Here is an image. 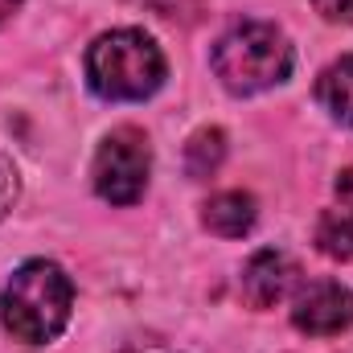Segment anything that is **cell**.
Instances as JSON below:
<instances>
[{"label":"cell","mask_w":353,"mask_h":353,"mask_svg":"<svg viewBox=\"0 0 353 353\" xmlns=\"http://www.w3.org/2000/svg\"><path fill=\"white\" fill-rule=\"evenodd\" d=\"M222 157H226V136H222V128H201V132H193L189 144H185V169H189V176H210L222 165Z\"/></svg>","instance_id":"10"},{"label":"cell","mask_w":353,"mask_h":353,"mask_svg":"<svg viewBox=\"0 0 353 353\" xmlns=\"http://www.w3.org/2000/svg\"><path fill=\"white\" fill-rule=\"evenodd\" d=\"M74 308V283L70 275L50 259H29L12 271L4 300H0V316L4 329L25 341V345H46L54 341Z\"/></svg>","instance_id":"1"},{"label":"cell","mask_w":353,"mask_h":353,"mask_svg":"<svg viewBox=\"0 0 353 353\" xmlns=\"http://www.w3.org/2000/svg\"><path fill=\"white\" fill-rule=\"evenodd\" d=\"M152 148L140 128H115L94 157V193L111 205H132L148 189Z\"/></svg>","instance_id":"4"},{"label":"cell","mask_w":353,"mask_h":353,"mask_svg":"<svg viewBox=\"0 0 353 353\" xmlns=\"http://www.w3.org/2000/svg\"><path fill=\"white\" fill-rule=\"evenodd\" d=\"M316 247L329 255V259H353V205H337V210H325L321 222H316Z\"/></svg>","instance_id":"9"},{"label":"cell","mask_w":353,"mask_h":353,"mask_svg":"<svg viewBox=\"0 0 353 353\" xmlns=\"http://www.w3.org/2000/svg\"><path fill=\"white\" fill-rule=\"evenodd\" d=\"M312 4H316V12L325 21H345V25H353V0H312Z\"/></svg>","instance_id":"12"},{"label":"cell","mask_w":353,"mask_h":353,"mask_svg":"<svg viewBox=\"0 0 353 353\" xmlns=\"http://www.w3.org/2000/svg\"><path fill=\"white\" fill-rule=\"evenodd\" d=\"M292 325L308 337H333L353 329V292L341 283H312L308 292L296 296L292 308Z\"/></svg>","instance_id":"5"},{"label":"cell","mask_w":353,"mask_h":353,"mask_svg":"<svg viewBox=\"0 0 353 353\" xmlns=\"http://www.w3.org/2000/svg\"><path fill=\"white\" fill-rule=\"evenodd\" d=\"M255 218H259V205H255V197L243 193V189L218 193V197H210L205 210H201L205 230L218 234V239H243V234H251Z\"/></svg>","instance_id":"7"},{"label":"cell","mask_w":353,"mask_h":353,"mask_svg":"<svg viewBox=\"0 0 353 353\" xmlns=\"http://www.w3.org/2000/svg\"><path fill=\"white\" fill-rule=\"evenodd\" d=\"M12 201H17V169H12V161L0 157V218L12 210Z\"/></svg>","instance_id":"11"},{"label":"cell","mask_w":353,"mask_h":353,"mask_svg":"<svg viewBox=\"0 0 353 353\" xmlns=\"http://www.w3.org/2000/svg\"><path fill=\"white\" fill-rule=\"evenodd\" d=\"M296 279H300V267L283 251H259L243 267V300L251 308H271L296 288Z\"/></svg>","instance_id":"6"},{"label":"cell","mask_w":353,"mask_h":353,"mask_svg":"<svg viewBox=\"0 0 353 353\" xmlns=\"http://www.w3.org/2000/svg\"><path fill=\"white\" fill-rule=\"evenodd\" d=\"M87 83L99 99L140 103L165 83V54L140 29H111L87 50Z\"/></svg>","instance_id":"2"},{"label":"cell","mask_w":353,"mask_h":353,"mask_svg":"<svg viewBox=\"0 0 353 353\" xmlns=\"http://www.w3.org/2000/svg\"><path fill=\"white\" fill-rule=\"evenodd\" d=\"M292 46L283 29L267 21H243L214 46V74L234 94H259L292 74Z\"/></svg>","instance_id":"3"},{"label":"cell","mask_w":353,"mask_h":353,"mask_svg":"<svg viewBox=\"0 0 353 353\" xmlns=\"http://www.w3.org/2000/svg\"><path fill=\"white\" fill-rule=\"evenodd\" d=\"M316 103L337 123L353 128V54L350 58H337L333 66L321 70V79H316Z\"/></svg>","instance_id":"8"},{"label":"cell","mask_w":353,"mask_h":353,"mask_svg":"<svg viewBox=\"0 0 353 353\" xmlns=\"http://www.w3.org/2000/svg\"><path fill=\"white\" fill-rule=\"evenodd\" d=\"M337 197H341V205H353V169L337 176Z\"/></svg>","instance_id":"13"},{"label":"cell","mask_w":353,"mask_h":353,"mask_svg":"<svg viewBox=\"0 0 353 353\" xmlns=\"http://www.w3.org/2000/svg\"><path fill=\"white\" fill-rule=\"evenodd\" d=\"M17 8H21V0H0V25H4V21L17 12Z\"/></svg>","instance_id":"14"}]
</instances>
